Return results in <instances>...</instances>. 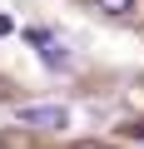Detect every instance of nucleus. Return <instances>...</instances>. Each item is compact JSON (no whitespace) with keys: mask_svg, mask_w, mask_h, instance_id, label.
Returning a JSON list of instances; mask_svg holds the SVG:
<instances>
[{"mask_svg":"<svg viewBox=\"0 0 144 149\" xmlns=\"http://www.w3.org/2000/svg\"><path fill=\"white\" fill-rule=\"evenodd\" d=\"M20 124H30V129H70V109L65 104H20Z\"/></svg>","mask_w":144,"mask_h":149,"instance_id":"1","label":"nucleus"},{"mask_svg":"<svg viewBox=\"0 0 144 149\" xmlns=\"http://www.w3.org/2000/svg\"><path fill=\"white\" fill-rule=\"evenodd\" d=\"M30 40L40 45V60H45L50 70H65V65H70V55H65V45H60V40H50L45 30H30Z\"/></svg>","mask_w":144,"mask_h":149,"instance_id":"2","label":"nucleus"},{"mask_svg":"<svg viewBox=\"0 0 144 149\" xmlns=\"http://www.w3.org/2000/svg\"><path fill=\"white\" fill-rule=\"evenodd\" d=\"M5 35H15V20H10V15H0V40H5Z\"/></svg>","mask_w":144,"mask_h":149,"instance_id":"4","label":"nucleus"},{"mask_svg":"<svg viewBox=\"0 0 144 149\" xmlns=\"http://www.w3.org/2000/svg\"><path fill=\"white\" fill-rule=\"evenodd\" d=\"M129 5H134V0H99V10H104V15H124Z\"/></svg>","mask_w":144,"mask_h":149,"instance_id":"3","label":"nucleus"},{"mask_svg":"<svg viewBox=\"0 0 144 149\" xmlns=\"http://www.w3.org/2000/svg\"><path fill=\"white\" fill-rule=\"evenodd\" d=\"M70 149H109V144H99V139H80V144H70Z\"/></svg>","mask_w":144,"mask_h":149,"instance_id":"5","label":"nucleus"},{"mask_svg":"<svg viewBox=\"0 0 144 149\" xmlns=\"http://www.w3.org/2000/svg\"><path fill=\"white\" fill-rule=\"evenodd\" d=\"M129 134H134V139H144V124H129Z\"/></svg>","mask_w":144,"mask_h":149,"instance_id":"6","label":"nucleus"}]
</instances>
